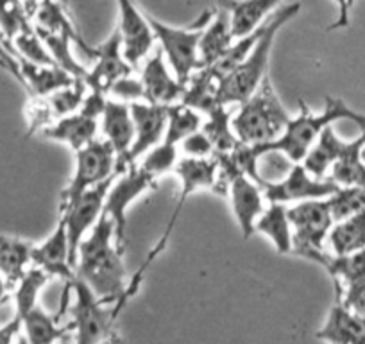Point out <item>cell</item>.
I'll list each match as a JSON object with an SVG mask.
<instances>
[{
	"instance_id": "cell-1",
	"label": "cell",
	"mask_w": 365,
	"mask_h": 344,
	"mask_svg": "<svg viewBox=\"0 0 365 344\" xmlns=\"http://www.w3.org/2000/svg\"><path fill=\"white\" fill-rule=\"evenodd\" d=\"M124 251L115 241V226L103 212L90 233L81 241L77 249L76 275L99 298L115 305L120 314L129 301L128 271L124 265Z\"/></svg>"
},
{
	"instance_id": "cell-2",
	"label": "cell",
	"mask_w": 365,
	"mask_h": 344,
	"mask_svg": "<svg viewBox=\"0 0 365 344\" xmlns=\"http://www.w3.org/2000/svg\"><path fill=\"white\" fill-rule=\"evenodd\" d=\"M339 121H349L360 129L365 128V115L351 110L339 97H326L324 110L321 113L312 111L308 104L301 99L299 113L294 118L290 117L285 131L282 133L278 140L269 143H251V146L255 147L259 158L267 156V154H283L292 163H301L308 151L312 149V146L322 135V131Z\"/></svg>"
},
{
	"instance_id": "cell-3",
	"label": "cell",
	"mask_w": 365,
	"mask_h": 344,
	"mask_svg": "<svg viewBox=\"0 0 365 344\" xmlns=\"http://www.w3.org/2000/svg\"><path fill=\"white\" fill-rule=\"evenodd\" d=\"M299 9V2H292V4H287L283 8L276 9L272 16L265 20L262 34H259L258 41H256L255 47L247 54V58L224 77L219 97L220 104H226V106H230V104H242L256 92L262 81L269 76L267 69H269L274 40L278 36L279 29H283V26H287L294 16H297Z\"/></svg>"
},
{
	"instance_id": "cell-4",
	"label": "cell",
	"mask_w": 365,
	"mask_h": 344,
	"mask_svg": "<svg viewBox=\"0 0 365 344\" xmlns=\"http://www.w3.org/2000/svg\"><path fill=\"white\" fill-rule=\"evenodd\" d=\"M289 121L290 115L279 103L267 76L256 92L240 104L231 126L242 143H269L282 136Z\"/></svg>"
},
{
	"instance_id": "cell-5",
	"label": "cell",
	"mask_w": 365,
	"mask_h": 344,
	"mask_svg": "<svg viewBox=\"0 0 365 344\" xmlns=\"http://www.w3.org/2000/svg\"><path fill=\"white\" fill-rule=\"evenodd\" d=\"M66 287L73 294V305L70 308L72 321L68 326L76 332L77 343L93 344L115 339V323L118 318L115 305L97 296L77 275L66 282Z\"/></svg>"
},
{
	"instance_id": "cell-6",
	"label": "cell",
	"mask_w": 365,
	"mask_h": 344,
	"mask_svg": "<svg viewBox=\"0 0 365 344\" xmlns=\"http://www.w3.org/2000/svg\"><path fill=\"white\" fill-rule=\"evenodd\" d=\"M210 16L212 13L205 11L192 27H174L147 15L154 40L160 41V49L168 66L182 84L199 69V40Z\"/></svg>"
},
{
	"instance_id": "cell-7",
	"label": "cell",
	"mask_w": 365,
	"mask_h": 344,
	"mask_svg": "<svg viewBox=\"0 0 365 344\" xmlns=\"http://www.w3.org/2000/svg\"><path fill=\"white\" fill-rule=\"evenodd\" d=\"M115 174H117V154L106 138L97 136L93 142L76 153V171L70 183L61 192L59 212L72 205L84 192L104 183Z\"/></svg>"
},
{
	"instance_id": "cell-8",
	"label": "cell",
	"mask_w": 365,
	"mask_h": 344,
	"mask_svg": "<svg viewBox=\"0 0 365 344\" xmlns=\"http://www.w3.org/2000/svg\"><path fill=\"white\" fill-rule=\"evenodd\" d=\"M174 172L178 174L179 183H181V192H179L178 198V206L174 208V213H172V219L168 221L167 228H165L163 235H161L160 241L156 242L150 253L147 255L145 262L153 264L158 258L161 251L167 246L168 237H170L172 230H174L175 223H178L179 212H181L182 205L187 203V199L190 196H194L195 192L205 191V188H210V191L220 194V172H219V163H217V158H187L182 156L181 160L175 165Z\"/></svg>"
},
{
	"instance_id": "cell-9",
	"label": "cell",
	"mask_w": 365,
	"mask_h": 344,
	"mask_svg": "<svg viewBox=\"0 0 365 344\" xmlns=\"http://www.w3.org/2000/svg\"><path fill=\"white\" fill-rule=\"evenodd\" d=\"M156 187V180L149 176L145 171L138 167V163L129 165L125 171L118 172L111 181L110 188L104 199V210L115 226V241L117 246L125 251V226H128V210L133 203L142 198L145 192Z\"/></svg>"
},
{
	"instance_id": "cell-10",
	"label": "cell",
	"mask_w": 365,
	"mask_h": 344,
	"mask_svg": "<svg viewBox=\"0 0 365 344\" xmlns=\"http://www.w3.org/2000/svg\"><path fill=\"white\" fill-rule=\"evenodd\" d=\"M292 226V253L307 256L312 251H322L333 226L328 199H307L289 208Z\"/></svg>"
},
{
	"instance_id": "cell-11",
	"label": "cell",
	"mask_w": 365,
	"mask_h": 344,
	"mask_svg": "<svg viewBox=\"0 0 365 344\" xmlns=\"http://www.w3.org/2000/svg\"><path fill=\"white\" fill-rule=\"evenodd\" d=\"M339 185L329 178L319 180L314 178L307 167L301 163H294L290 167L289 174L279 181H262V191L265 196V201L269 203H299L307 199H322L331 196Z\"/></svg>"
},
{
	"instance_id": "cell-12",
	"label": "cell",
	"mask_w": 365,
	"mask_h": 344,
	"mask_svg": "<svg viewBox=\"0 0 365 344\" xmlns=\"http://www.w3.org/2000/svg\"><path fill=\"white\" fill-rule=\"evenodd\" d=\"M113 178H110L104 183H99L97 187L86 191L72 205L66 206L65 210L59 212V219H63V223L66 226V233H68L70 260H72L73 268L77 264V249H79L81 241L90 233L91 228L96 226L99 217L103 216L104 199H106V192L110 188Z\"/></svg>"
},
{
	"instance_id": "cell-13",
	"label": "cell",
	"mask_w": 365,
	"mask_h": 344,
	"mask_svg": "<svg viewBox=\"0 0 365 344\" xmlns=\"http://www.w3.org/2000/svg\"><path fill=\"white\" fill-rule=\"evenodd\" d=\"M91 58H96V65H93L91 70H88L84 83H86L88 90H93V92H101L108 96L111 84L115 81L131 76L133 70H135L124 56V47H122V36L118 27L103 44L93 47V56Z\"/></svg>"
},
{
	"instance_id": "cell-14",
	"label": "cell",
	"mask_w": 365,
	"mask_h": 344,
	"mask_svg": "<svg viewBox=\"0 0 365 344\" xmlns=\"http://www.w3.org/2000/svg\"><path fill=\"white\" fill-rule=\"evenodd\" d=\"M118 4V31L122 36L124 56L133 69L147 58L153 51L154 33L147 15L136 6L135 0H117Z\"/></svg>"
},
{
	"instance_id": "cell-15",
	"label": "cell",
	"mask_w": 365,
	"mask_h": 344,
	"mask_svg": "<svg viewBox=\"0 0 365 344\" xmlns=\"http://www.w3.org/2000/svg\"><path fill=\"white\" fill-rule=\"evenodd\" d=\"M231 201V210L240 228L242 237L247 241L255 235V224L262 212L265 210V196L262 185L256 183L244 172H237L227 185V194Z\"/></svg>"
},
{
	"instance_id": "cell-16",
	"label": "cell",
	"mask_w": 365,
	"mask_h": 344,
	"mask_svg": "<svg viewBox=\"0 0 365 344\" xmlns=\"http://www.w3.org/2000/svg\"><path fill=\"white\" fill-rule=\"evenodd\" d=\"M140 81L143 86V101L147 103L168 106V104L181 101L185 84L168 69L161 49H158L154 54L147 56Z\"/></svg>"
},
{
	"instance_id": "cell-17",
	"label": "cell",
	"mask_w": 365,
	"mask_h": 344,
	"mask_svg": "<svg viewBox=\"0 0 365 344\" xmlns=\"http://www.w3.org/2000/svg\"><path fill=\"white\" fill-rule=\"evenodd\" d=\"M135 142L129 151V163H136L149 149L160 143L167 129V106L153 103H131Z\"/></svg>"
},
{
	"instance_id": "cell-18",
	"label": "cell",
	"mask_w": 365,
	"mask_h": 344,
	"mask_svg": "<svg viewBox=\"0 0 365 344\" xmlns=\"http://www.w3.org/2000/svg\"><path fill=\"white\" fill-rule=\"evenodd\" d=\"M31 264L43 269L51 278L65 280V283L76 276V268L70 260L68 233H66V226L63 219L58 221L56 230L41 244H33Z\"/></svg>"
},
{
	"instance_id": "cell-19",
	"label": "cell",
	"mask_w": 365,
	"mask_h": 344,
	"mask_svg": "<svg viewBox=\"0 0 365 344\" xmlns=\"http://www.w3.org/2000/svg\"><path fill=\"white\" fill-rule=\"evenodd\" d=\"M104 138L111 143L117 154V174L129 167V151L135 142V122L131 106L124 101H108L103 113Z\"/></svg>"
},
{
	"instance_id": "cell-20",
	"label": "cell",
	"mask_w": 365,
	"mask_h": 344,
	"mask_svg": "<svg viewBox=\"0 0 365 344\" xmlns=\"http://www.w3.org/2000/svg\"><path fill=\"white\" fill-rule=\"evenodd\" d=\"M317 339L339 344H364L365 318L351 310L335 294V303L326 318V323L317 332Z\"/></svg>"
},
{
	"instance_id": "cell-21",
	"label": "cell",
	"mask_w": 365,
	"mask_h": 344,
	"mask_svg": "<svg viewBox=\"0 0 365 344\" xmlns=\"http://www.w3.org/2000/svg\"><path fill=\"white\" fill-rule=\"evenodd\" d=\"M235 40L237 38L233 36V29H231L230 13L220 6L219 9L212 11L208 24L202 29L201 40H199V69L219 61Z\"/></svg>"
},
{
	"instance_id": "cell-22",
	"label": "cell",
	"mask_w": 365,
	"mask_h": 344,
	"mask_svg": "<svg viewBox=\"0 0 365 344\" xmlns=\"http://www.w3.org/2000/svg\"><path fill=\"white\" fill-rule=\"evenodd\" d=\"M304 258L326 269L335 283V290L347 289L365 278V249L349 253V255H329L322 249V251L308 253Z\"/></svg>"
},
{
	"instance_id": "cell-23",
	"label": "cell",
	"mask_w": 365,
	"mask_h": 344,
	"mask_svg": "<svg viewBox=\"0 0 365 344\" xmlns=\"http://www.w3.org/2000/svg\"><path fill=\"white\" fill-rule=\"evenodd\" d=\"M97 129H99L97 118H91L81 111H76V113L58 118L51 126L41 129L40 133L45 138L63 142L73 153H77L97 138Z\"/></svg>"
},
{
	"instance_id": "cell-24",
	"label": "cell",
	"mask_w": 365,
	"mask_h": 344,
	"mask_svg": "<svg viewBox=\"0 0 365 344\" xmlns=\"http://www.w3.org/2000/svg\"><path fill=\"white\" fill-rule=\"evenodd\" d=\"M224 76L217 72L212 65L201 66L190 76L185 83L181 103L188 104L201 113H208L212 108L220 104V86H222Z\"/></svg>"
},
{
	"instance_id": "cell-25",
	"label": "cell",
	"mask_w": 365,
	"mask_h": 344,
	"mask_svg": "<svg viewBox=\"0 0 365 344\" xmlns=\"http://www.w3.org/2000/svg\"><path fill=\"white\" fill-rule=\"evenodd\" d=\"M16 59H19L22 84H26L31 96L34 97L51 96V93L65 88L77 79L58 65H40V63L27 61L22 58Z\"/></svg>"
},
{
	"instance_id": "cell-26",
	"label": "cell",
	"mask_w": 365,
	"mask_h": 344,
	"mask_svg": "<svg viewBox=\"0 0 365 344\" xmlns=\"http://www.w3.org/2000/svg\"><path fill=\"white\" fill-rule=\"evenodd\" d=\"M279 2L282 0H220V6L230 13L233 36L242 38L263 26Z\"/></svg>"
},
{
	"instance_id": "cell-27",
	"label": "cell",
	"mask_w": 365,
	"mask_h": 344,
	"mask_svg": "<svg viewBox=\"0 0 365 344\" xmlns=\"http://www.w3.org/2000/svg\"><path fill=\"white\" fill-rule=\"evenodd\" d=\"M255 233L263 235L272 242L279 255H290L294 249L292 226L289 219V208L283 203H269L255 224Z\"/></svg>"
},
{
	"instance_id": "cell-28",
	"label": "cell",
	"mask_w": 365,
	"mask_h": 344,
	"mask_svg": "<svg viewBox=\"0 0 365 344\" xmlns=\"http://www.w3.org/2000/svg\"><path fill=\"white\" fill-rule=\"evenodd\" d=\"M328 242L333 255H349L365 249V210L333 223Z\"/></svg>"
},
{
	"instance_id": "cell-29",
	"label": "cell",
	"mask_w": 365,
	"mask_h": 344,
	"mask_svg": "<svg viewBox=\"0 0 365 344\" xmlns=\"http://www.w3.org/2000/svg\"><path fill=\"white\" fill-rule=\"evenodd\" d=\"M31 242L0 235V273L6 276L11 287H15L27 271V265L31 264Z\"/></svg>"
},
{
	"instance_id": "cell-30",
	"label": "cell",
	"mask_w": 365,
	"mask_h": 344,
	"mask_svg": "<svg viewBox=\"0 0 365 344\" xmlns=\"http://www.w3.org/2000/svg\"><path fill=\"white\" fill-rule=\"evenodd\" d=\"M206 115H208V121L202 122L201 129L212 142L213 154L231 153L240 143L231 126V121H233L231 111L227 110L226 104H217Z\"/></svg>"
},
{
	"instance_id": "cell-31",
	"label": "cell",
	"mask_w": 365,
	"mask_h": 344,
	"mask_svg": "<svg viewBox=\"0 0 365 344\" xmlns=\"http://www.w3.org/2000/svg\"><path fill=\"white\" fill-rule=\"evenodd\" d=\"M340 142H342V138H339L331 126H328L322 131V135L319 136L317 142L312 146V149L308 151L303 160V165L312 176L319 178V180H324L328 176L336 156H339Z\"/></svg>"
},
{
	"instance_id": "cell-32",
	"label": "cell",
	"mask_w": 365,
	"mask_h": 344,
	"mask_svg": "<svg viewBox=\"0 0 365 344\" xmlns=\"http://www.w3.org/2000/svg\"><path fill=\"white\" fill-rule=\"evenodd\" d=\"M66 330H70V326L59 325V318H52L40 305H34L22 318V332L33 344H47L63 339Z\"/></svg>"
},
{
	"instance_id": "cell-33",
	"label": "cell",
	"mask_w": 365,
	"mask_h": 344,
	"mask_svg": "<svg viewBox=\"0 0 365 344\" xmlns=\"http://www.w3.org/2000/svg\"><path fill=\"white\" fill-rule=\"evenodd\" d=\"M202 126V113L194 110L188 104L178 103L167 106V129H165L163 142L178 146L187 138L190 133L197 131Z\"/></svg>"
},
{
	"instance_id": "cell-34",
	"label": "cell",
	"mask_w": 365,
	"mask_h": 344,
	"mask_svg": "<svg viewBox=\"0 0 365 344\" xmlns=\"http://www.w3.org/2000/svg\"><path fill=\"white\" fill-rule=\"evenodd\" d=\"M34 31L38 33V36L41 38V41L45 44V47L48 49L51 52L52 59L58 66H61L63 70H66L68 74H72L73 77H79V79H86L88 70L84 69L83 63L77 61L72 54V49H70V44H72V36L65 33H52V31H43V29H36Z\"/></svg>"
},
{
	"instance_id": "cell-35",
	"label": "cell",
	"mask_w": 365,
	"mask_h": 344,
	"mask_svg": "<svg viewBox=\"0 0 365 344\" xmlns=\"http://www.w3.org/2000/svg\"><path fill=\"white\" fill-rule=\"evenodd\" d=\"M48 280H51V276L43 269L36 268V265H33V268L24 273L22 278L16 282L15 294H13V298H15V315L22 319L34 305H38V296H40L41 289H43Z\"/></svg>"
},
{
	"instance_id": "cell-36",
	"label": "cell",
	"mask_w": 365,
	"mask_h": 344,
	"mask_svg": "<svg viewBox=\"0 0 365 344\" xmlns=\"http://www.w3.org/2000/svg\"><path fill=\"white\" fill-rule=\"evenodd\" d=\"M326 199L335 223L365 210V188L356 185H339L336 191Z\"/></svg>"
},
{
	"instance_id": "cell-37",
	"label": "cell",
	"mask_w": 365,
	"mask_h": 344,
	"mask_svg": "<svg viewBox=\"0 0 365 344\" xmlns=\"http://www.w3.org/2000/svg\"><path fill=\"white\" fill-rule=\"evenodd\" d=\"M33 27V19L24 0H0V33L8 41Z\"/></svg>"
},
{
	"instance_id": "cell-38",
	"label": "cell",
	"mask_w": 365,
	"mask_h": 344,
	"mask_svg": "<svg viewBox=\"0 0 365 344\" xmlns=\"http://www.w3.org/2000/svg\"><path fill=\"white\" fill-rule=\"evenodd\" d=\"M178 154V146H172V143H167L161 140V142L156 143L153 149L147 151L136 163H138V167L142 168V171H145L149 176L158 180L160 176L167 174L168 171H174L175 165H178L179 161Z\"/></svg>"
},
{
	"instance_id": "cell-39",
	"label": "cell",
	"mask_w": 365,
	"mask_h": 344,
	"mask_svg": "<svg viewBox=\"0 0 365 344\" xmlns=\"http://www.w3.org/2000/svg\"><path fill=\"white\" fill-rule=\"evenodd\" d=\"M11 49L13 52H15L16 58L27 59V61L33 63H40V65H56L48 49L45 47L41 38L38 36V33L34 31V26L22 31L20 34H16L11 41Z\"/></svg>"
},
{
	"instance_id": "cell-40",
	"label": "cell",
	"mask_w": 365,
	"mask_h": 344,
	"mask_svg": "<svg viewBox=\"0 0 365 344\" xmlns=\"http://www.w3.org/2000/svg\"><path fill=\"white\" fill-rule=\"evenodd\" d=\"M108 96H111L117 101H124V103L128 104L140 103V101H143L142 81L135 79V77L131 76L122 77V79L115 81V83L111 84Z\"/></svg>"
},
{
	"instance_id": "cell-41",
	"label": "cell",
	"mask_w": 365,
	"mask_h": 344,
	"mask_svg": "<svg viewBox=\"0 0 365 344\" xmlns=\"http://www.w3.org/2000/svg\"><path fill=\"white\" fill-rule=\"evenodd\" d=\"M182 156L187 158H212L213 156V146L206 133L202 129L190 133L187 138L179 143Z\"/></svg>"
},
{
	"instance_id": "cell-42",
	"label": "cell",
	"mask_w": 365,
	"mask_h": 344,
	"mask_svg": "<svg viewBox=\"0 0 365 344\" xmlns=\"http://www.w3.org/2000/svg\"><path fill=\"white\" fill-rule=\"evenodd\" d=\"M336 296L344 301V305L356 312L358 315L365 318V278L360 282L353 283L344 290H335Z\"/></svg>"
},
{
	"instance_id": "cell-43",
	"label": "cell",
	"mask_w": 365,
	"mask_h": 344,
	"mask_svg": "<svg viewBox=\"0 0 365 344\" xmlns=\"http://www.w3.org/2000/svg\"><path fill=\"white\" fill-rule=\"evenodd\" d=\"M106 104H108L106 93L88 90V93H86V97H84L83 104H81L79 111L81 113L88 115V117L97 118V121H99V118L103 117L104 110H106Z\"/></svg>"
},
{
	"instance_id": "cell-44",
	"label": "cell",
	"mask_w": 365,
	"mask_h": 344,
	"mask_svg": "<svg viewBox=\"0 0 365 344\" xmlns=\"http://www.w3.org/2000/svg\"><path fill=\"white\" fill-rule=\"evenodd\" d=\"M354 0H335L336 8H339V16H336L335 22L329 26V31H336V29H346L349 27V15H351V8H353Z\"/></svg>"
},
{
	"instance_id": "cell-45",
	"label": "cell",
	"mask_w": 365,
	"mask_h": 344,
	"mask_svg": "<svg viewBox=\"0 0 365 344\" xmlns=\"http://www.w3.org/2000/svg\"><path fill=\"white\" fill-rule=\"evenodd\" d=\"M22 332V319L19 315L6 323L4 326H0V344H9L16 339V335Z\"/></svg>"
},
{
	"instance_id": "cell-46",
	"label": "cell",
	"mask_w": 365,
	"mask_h": 344,
	"mask_svg": "<svg viewBox=\"0 0 365 344\" xmlns=\"http://www.w3.org/2000/svg\"><path fill=\"white\" fill-rule=\"evenodd\" d=\"M0 56H2V58H4L6 61H8L9 65L13 66V69L19 70V74H20V69H19V59H16L15 52H13V49L9 47L8 44H4V40H2V38H0Z\"/></svg>"
},
{
	"instance_id": "cell-47",
	"label": "cell",
	"mask_w": 365,
	"mask_h": 344,
	"mask_svg": "<svg viewBox=\"0 0 365 344\" xmlns=\"http://www.w3.org/2000/svg\"><path fill=\"white\" fill-rule=\"evenodd\" d=\"M0 69H2V70H6V72H9V74H13V77H16V79H19L20 83H22V77H20L19 70H16V69H13V66L9 65V63L6 61V59L2 58V56H0Z\"/></svg>"
},
{
	"instance_id": "cell-48",
	"label": "cell",
	"mask_w": 365,
	"mask_h": 344,
	"mask_svg": "<svg viewBox=\"0 0 365 344\" xmlns=\"http://www.w3.org/2000/svg\"><path fill=\"white\" fill-rule=\"evenodd\" d=\"M8 287H9L8 280H6V276L0 273V303L6 300V296H8Z\"/></svg>"
},
{
	"instance_id": "cell-49",
	"label": "cell",
	"mask_w": 365,
	"mask_h": 344,
	"mask_svg": "<svg viewBox=\"0 0 365 344\" xmlns=\"http://www.w3.org/2000/svg\"><path fill=\"white\" fill-rule=\"evenodd\" d=\"M24 2H26V8H27V11H29L31 19H33V13L36 11L38 4H40V0H24Z\"/></svg>"
},
{
	"instance_id": "cell-50",
	"label": "cell",
	"mask_w": 365,
	"mask_h": 344,
	"mask_svg": "<svg viewBox=\"0 0 365 344\" xmlns=\"http://www.w3.org/2000/svg\"><path fill=\"white\" fill-rule=\"evenodd\" d=\"M361 161H364V165H365V143H364V147H361Z\"/></svg>"
},
{
	"instance_id": "cell-51",
	"label": "cell",
	"mask_w": 365,
	"mask_h": 344,
	"mask_svg": "<svg viewBox=\"0 0 365 344\" xmlns=\"http://www.w3.org/2000/svg\"><path fill=\"white\" fill-rule=\"evenodd\" d=\"M63 2H65V0H63Z\"/></svg>"
}]
</instances>
